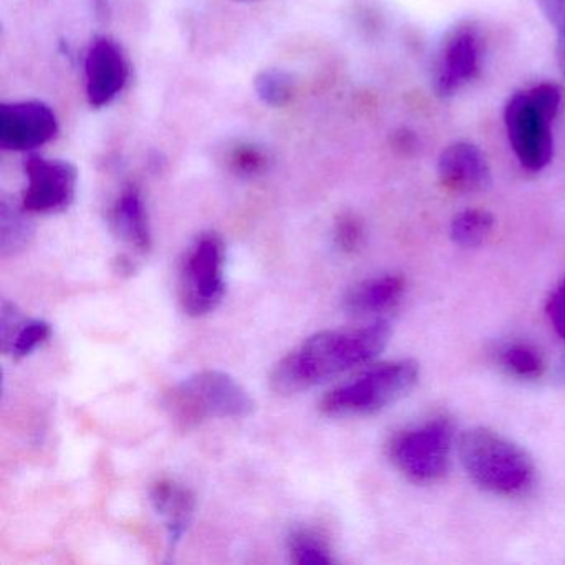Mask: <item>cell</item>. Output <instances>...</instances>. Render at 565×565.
Here are the masks:
<instances>
[{
    "instance_id": "20",
    "label": "cell",
    "mask_w": 565,
    "mask_h": 565,
    "mask_svg": "<svg viewBox=\"0 0 565 565\" xmlns=\"http://www.w3.org/2000/svg\"><path fill=\"white\" fill-rule=\"evenodd\" d=\"M290 557L300 565L332 564L333 555L327 542L316 532L299 531L290 537Z\"/></svg>"
},
{
    "instance_id": "17",
    "label": "cell",
    "mask_w": 565,
    "mask_h": 565,
    "mask_svg": "<svg viewBox=\"0 0 565 565\" xmlns=\"http://www.w3.org/2000/svg\"><path fill=\"white\" fill-rule=\"evenodd\" d=\"M499 363L505 372L522 380H537L545 372L541 353L527 343H509L502 347L499 350Z\"/></svg>"
},
{
    "instance_id": "11",
    "label": "cell",
    "mask_w": 565,
    "mask_h": 565,
    "mask_svg": "<svg viewBox=\"0 0 565 565\" xmlns=\"http://www.w3.org/2000/svg\"><path fill=\"white\" fill-rule=\"evenodd\" d=\"M85 74L92 107L110 104L128 81V64L120 45L108 38L95 39L85 62Z\"/></svg>"
},
{
    "instance_id": "7",
    "label": "cell",
    "mask_w": 565,
    "mask_h": 565,
    "mask_svg": "<svg viewBox=\"0 0 565 565\" xmlns=\"http://www.w3.org/2000/svg\"><path fill=\"white\" fill-rule=\"evenodd\" d=\"M224 266V241L216 233L201 234L181 267L180 299L188 316L203 317L220 306L226 294Z\"/></svg>"
},
{
    "instance_id": "2",
    "label": "cell",
    "mask_w": 565,
    "mask_h": 565,
    "mask_svg": "<svg viewBox=\"0 0 565 565\" xmlns=\"http://www.w3.org/2000/svg\"><path fill=\"white\" fill-rule=\"evenodd\" d=\"M458 455L472 482L492 494L521 495L534 484L535 465L529 452L494 429H465Z\"/></svg>"
},
{
    "instance_id": "14",
    "label": "cell",
    "mask_w": 565,
    "mask_h": 565,
    "mask_svg": "<svg viewBox=\"0 0 565 565\" xmlns=\"http://www.w3.org/2000/svg\"><path fill=\"white\" fill-rule=\"evenodd\" d=\"M115 233L140 253L151 247V231L143 200L135 188L125 191L111 211Z\"/></svg>"
},
{
    "instance_id": "4",
    "label": "cell",
    "mask_w": 565,
    "mask_h": 565,
    "mask_svg": "<svg viewBox=\"0 0 565 565\" xmlns=\"http://www.w3.org/2000/svg\"><path fill=\"white\" fill-rule=\"evenodd\" d=\"M174 423L194 426L211 418H246L256 402L230 373L203 370L183 380L164 396Z\"/></svg>"
},
{
    "instance_id": "21",
    "label": "cell",
    "mask_w": 565,
    "mask_h": 565,
    "mask_svg": "<svg viewBox=\"0 0 565 565\" xmlns=\"http://www.w3.org/2000/svg\"><path fill=\"white\" fill-rule=\"evenodd\" d=\"M256 92L264 104L284 107L294 94L292 78L280 71H266L256 78Z\"/></svg>"
},
{
    "instance_id": "13",
    "label": "cell",
    "mask_w": 565,
    "mask_h": 565,
    "mask_svg": "<svg viewBox=\"0 0 565 565\" xmlns=\"http://www.w3.org/2000/svg\"><path fill=\"white\" fill-rule=\"evenodd\" d=\"M406 282L402 276L370 277L347 292L343 307L352 317H376L392 312L402 302Z\"/></svg>"
},
{
    "instance_id": "9",
    "label": "cell",
    "mask_w": 565,
    "mask_h": 565,
    "mask_svg": "<svg viewBox=\"0 0 565 565\" xmlns=\"http://www.w3.org/2000/svg\"><path fill=\"white\" fill-rule=\"evenodd\" d=\"M57 131V117L44 102H18L0 107V147L4 150H34L49 143Z\"/></svg>"
},
{
    "instance_id": "27",
    "label": "cell",
    "mask_w": 565,
    "mask_h": 565,
    "mask_svg": "<svg viewBox=\"0 0 565 565\" xmlns=\"http://www.w3.org/2000/svg\"><path fill=\"white\" fill-rule=\"evenodd\" d=\"M241 2H246V0H241Z\"/></svg>"
},
{
    "instance_id": "26",
    "label": "cell",
    "mask_w": 565,
    "mask_h": 565,
    "mask_svg": "<svg viewBox=\"0 0 565 565\" xmlns=\"http://www.w3.org/2000/svg\"><path fill=\"white\" fill-rule=\"evenodd\" d=\"M555 379H557V382L561 383L562 386H565V359H562V362L558 363Z\"/></svg>"
},
{
    "instance_id": "5",
    "label": "cell",
    "mask_w": 565,
    "mask_h": 565,
    "mask_svg": "<svg viewBox=\"0 0 565 565\" xmlns=\"http://www.w3.org/2000/svg\"><path fill=\"white\" fill-rule=\"evenodd\" d=\"M562 94L555 85L541 84L531 90L518 92L504 111L509 143L522 168L541 171L554 153L552 121L561 108Z\"/></svg>"
},
{
    "instance_id": "18",
    "label": "cell",
    "mask_w": 565,
    "mask_h": 565,
    "mask_svg": "<svg viewBox=\"0 0 565 565\" xmlns=\"http://www.w3.org/2000/svg\"><path fill=\"white\" fill-rule=\"evenodd\" d=\"M52 329L45 320L24 319L9 339L2 342V349L14 359H24L47 342Z\"/></svg>"
},
{
    "instance_id": "10",
    "label": "cell",
    "mask_w": 565,
    "mask_h": 565,
    "mask_svg": "<svg viewBox=\"0 0 565 565\" xmlns=\"http://www.w3.org/2000/svg\"><path fill=\"white\" fill-rule=\"evenodd\" d=\"M481 67V45L471 29H459L446 39L435 74L439 97H451L475 81Z\"/></svg>"
},
{
    "instance_id": "25",
    "label": "cell",
    "mask_w": 565,
    "mask_h": 565,
    "mask_svg": "<svg viewBox=\"0 0 565 565\" xmlns=\"http://www.w3.org/2000/svg\"><path fill=\"white\" fill-rule=\"evenodd\" d=\"M233 167L239 173H259L266 167V157L256 148H241L233 154Z\"/></svg>"
},
{
    "instance_id": "22",
    "label": "cell",
    "mask_w": 565,
    "mask_h": 565,
    "mask_svg": "<svg viewBox=\"0 0 565 565\" xmlns=\"http://www.w3.org/2000/svg\"><path fill=\"white\" fill-rule=\"evenodd\" d=\"M335 244L342 253L353 254L365 243V227L355 214L345 213L335 223Z\"/></svg>"
},
{
    "instance_id": "6",
    "label": "cell",
    "mask_w": 565,
    "mask_h": 565,
    "mask_svg": "<svg viewBox=\"0 0 565 565\" xmlns=\"http://www.w3.org/2000/svg\"><path fill=\"white\" fill-rule=\"evenodd\" d=\"M455 426L446 416L402 429L388 443L392 465L415 484L441 481L449 469Z\"/></svg>"
},
{
    "instance_id": "12",
    "label": "cell",
    "mask_w": 565,
    "mask_h": 565,
    "mask_svg": "<svg viewBox=\"0 0 565 565\" xmlns=\"http://www.w3.org/2000/svg\"><path fill=\"white\" fill-rule=\"evenodd\" d=\"M438 178L443 188L458 194L481 193L491 186V170L482 151L459 141L443 150L438 160Z\"/></svg>"
},
{
    "instance_id": "24",
    "label": "cell",
    "mask_w": 565,
    "mask_h": 565,
    "mask_svg": "<svg viewBox=\"0 0 565 565\" xmlns=\"http://www.w3.org/2000/svg\"><path fill=\"white\" fill-rule=\"evenodd\" d=\"M545 312H547L552 329L555 330L558 337L565 339V277L552 290Z\"/></svg>"
},
{
    "instance_id": "1",
    "label": "cell",
    "mask_w": 565,
    "mask_h": 565,
    "mask_svg": "<svg viewBox=\"0 0 565 565\" xmlns=\"http://www.w3.org/2000/svg\"><path fill=\"white\" fill-rule=\"evenodd\" d=\"M390 339L392 327L385 320L316 333L276 363L270 372V388L282 396L306 392L369 363L386 349Z\"/></svg>"
},
{
    "instance_id": "19",
    "label": "cell",
    "mask_w": 565,
    "mask_h": 565,
    "mask_svg": "<svg viewBox=\"0 0 565 565\" xmlns=\"http://www.w3.org/2000/svg\"><path fill=\"white\" fill-rule=\"evenodd\" d=\"M32 227L19 211L2 207V257L15 256L31 243Z\"/></svg>"
},
{
    "instance_id": "15",
    "label": "cell",
    "mask_w": 565,
    "mask_h": 565,
    "mask_svg": "<svg viewBox=\"0 0 565 565\" xmlns=\"http://www.w3.org/2000/svg\"><path fill=\"white\" fill-rule=\"evenodd\" d=\"M151 502L158 514L167 519L171 541H178L193 515V494L171 479H161L151 489Z\"/></svg>"
},
{
    "instance_id": "16",
    "label": "cell",
    "mask_w": 565,
    "mask_h": 565,
    "mask_svg": "<svg viewBox=\"0 0 565 565\" xmlns=\"http://www.w3.org/2000/svg\"><path fill=\"white\" fill-rule=\"evenodd\" d=\"M494 217L484 210H466L456 214L449 227L452 243L462 249H476L491 236Z\"/></svg>"
},
{
    "instance_id": "8",
    "label": "cell",
    "mask_w": 565,
    "mask_h": 565,
    "mask_svg": "<svg viewBox=\"0 0 565 565\" xmlns=\"http://www.w3.org/2000/svg\"><path fill=\"white\" fill-rule=\"evenodd\" d=\"M25 186L22 206L29 213L52 214L67 210L77 193V168L68 161L47 160L31 154L25 160Z\"/></svg>"
},
{
    "instance_id": "23",
    "label": "cell",
    "mask_w": 565,
    "mask_h": 565,
    "mask_svg": "<svg viewBox=\"0 0 565 565\" xmlns=\"http://www.w3.org/2000/svg\"><path fill=\"white\" fill-rule=\"evenodd\" d=\"M537 6L557 35L555 58L565 78V0H537Z\"/></svg>"
},
{
    "instance_id": "3",
    "label": "cell",
    "mask_w": 565,
    "mask_h": 565,
    "mask_svg": "<svg viewBox=\"0 0 565 565\" xmlns=\"http://www.w3.org/2000/svg\"><path fill=\"white\" fill-rule=\"evenodd\" d=\"M419 380V363L403 359L379 363L330 390L320 412L332 418L369 416L405 398Z\"/></svg>"
}]
</instances>
